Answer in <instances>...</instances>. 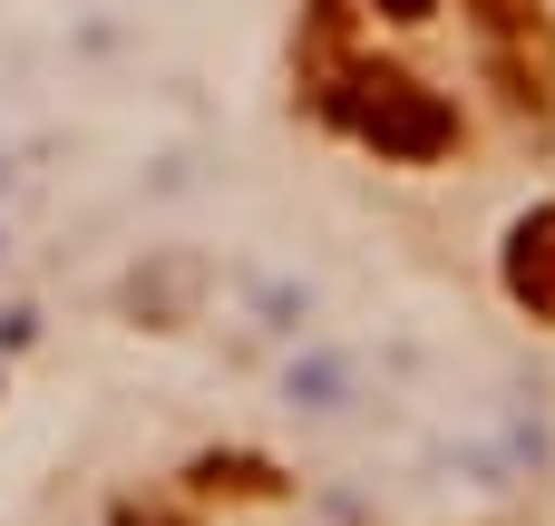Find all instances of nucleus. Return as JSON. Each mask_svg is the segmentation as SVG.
<instances>
[{"label": "nucleus", "instance_id": "obj_6", "mask_svg": "<svg viewBox=\"0 0 555 526\" xmlns=\"http://www.w3.org/2000/svg\"><path fill=\"white\" fill-rule=\"evenodd\" d=\"M380 20H439V0H371Z\"/></svg>", "mask_w": 555, "mask_h": 526}, {"label": "nucleus", "instance_id": "obj_2", "mask_svg": "<svg viewBox=\"0 0 555 526\" xmlns=\"http://www.w3.org/2000/svg\"><path fill=\"white\" fill-rule=\"evenodd\" d=\"M488 78L507 88L517 117H555V10L546 0H459Z\"/></svg>", "mask_w": 555, "mask_h": 526}, {"label": "nucleus", "instance_id": "obj_3", "mask_svg": "<svg viewBox=\"0 0 555 526\" xmlns=\"http://www.w3.org/2000/svg\"><path fill=\"white\" fill-rule=\"evenodd\" d=\"M507 293H517V312H537L555 332V205L507 224Z\"/></svg>", "mask_w": 555, "mask_h": 526}, {"label": "nucleus", "instance_id": "obj_1", "mask_svg": "<svg viewBox=\"0 0 555 526\" xmlns=\"http://www.w3.org/2000/svg\"><path fill=\"white\" fill-rule=\"evenodd\" d=\"M322 117H341L361 146H380V156H400V166H439V156L459 146V107H449L420 68H400V59H351V68L322 88Z\"/></svg>", "mask_w": 555, "mask_h": 526}, {"label": "nucleus", "instance_id": "obj_5", "mask_svg": "<svg viewBox=\"0 0 555 526\" xmlns=\"http://www.w3.org/2000/svg\"><path fill=\"white\" fill-rule=\"evenodd\" d=\"M351 68V10L341 0H302V88H312V107H322V88Z\"/></svg>", "mask_w": 555, "mask_h": 526}, {"label": "nucleus", "instance_id": "obj_4", "mask_svg": "<svg viewBox=\"0 0 555 526\" xmlns=\"http://www.w3.org/2000/svg\"><path fill=\"white\" fill-rule=\"evenodd\" d=\"M185 488H195V498H263V508L293 498V478H283L273 459H254V449H205V459L185 469Z\"/></svg>", "mask_w": 555, "mask_h": 526}, {"label": "nucleus", "instance_id": "obj_7", "mask_svg": "<svg viewBox=\"0 0 555 526\" xmlns=\"http://www.w3.org/2000/svg\"><path fill=\"white\" fill-rule=\"evenodd\" d=\"M117 526H185V517H146V508H127V517H117Z\"/></svg>", "mask_w": 555, "mask_h": 526}]
</instances>
